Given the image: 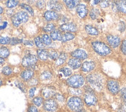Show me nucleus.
Returning <instances> with one entry per match:
<instances>
[{
  "label": "nucleus",
  "mask_w": 126,
  "mask_h": 112,
  "mask_svg": "<svg viewBox=\"0 0 126 112\" xmlns=\"http://www.w3.org/2000/svg\"><path fill=\"white\" fill-rule=\"evenodd\" d=\"M36 89L37 87L33 86V87H31L29 90V97L30 98H33L34 96H35V94H36Z\"/></svg>",
  "instance_id": "obj_46"
},
{
  "label": "nucleus",
  "mask_w": 126,
  "mask_h": 112,
  "mask_svg": "<svg viewBox=\"0 0 126 112\" xmlns=\"http://www.w3.org/2000/svg\"><path fill=\"white\" fill-rule=\"evenodd\" d=\"M29 18L30 16L28 13L25 12V11H19L11 17V21H12V24L14 27H19L22 23L28 22Z\"/></svg>",
  "instance_id": "obj_6"
},
{
  "label": "nucleus",
  "mask_w": 126,
  "mask_h": 112,
  "mask_svg": "<svg viewBox=\"0 0 126 112\" xmlns=\"http://www.w3.org/2000/svg\"><path fill=\"white\" fill-rule=\"evenodd\" d=\"M80 3V0H71L70 2L67 5V9L69 10H72L74 9H76V7Z\"/></svg>",
  "instance_id": "obj_37"
},
{
  "label": "nucleus",
  "mask_w": 126,
  "mask_h": 112,
  "mask_svg": "<svg viewBox=\"0 0 126 112\" xmlns=\"http://www.w3.org/2000/svg\"><path fill=\"white\" fill-rule=\"evenodd\" d=\"M10 40L11 38L9 37L0 36V44L1 45H9V44L10 45Z\"/></svg>",
  "instance_id": "obj_44"
},
{
  "label": "nucleus",
  "mask_w": 126,
  "mask_h": 112,
  "mask_svg": "<svg viewBox=\"0 0 126 112\" xmlns=\"http://www.w3.org/2000/svg\"><path fill=\"white\" fill-rule=\"evenodd\" d=\"M3 84V82H2V80H0V86H2Z\"/></svg>",
  "instance_id": "obj_59"
},
{
  "label": "nucleus",
  "mask_w": 126,
  "mask_h": 112,
  "mask_svg": "<svg viewBox=\"0 0 126 112\" xmlns=\"http://www.w3.org/2000/svg\"><path fill=\"white\" fill-rule=\"evenodd\" d=\"M84 30L87 34H88L91 36H98L100 35V32L98 29L91 24H87L84 26Z\"/></svg>",
  "instance_id": "obj_20"
},
{
  "label": "nucleus",
  "mask_w": 126,
  "mask_h": 112,
  "mask_svg": "<svg viewBox=\"0 0 126 112\" xmlns=\"http://www.w3.org/2000/svg\"><path fill=\"white\" fill-rule=\"evenodd\" d=\"M82 98L87 108L94 107L98 103V97L96 92H84Z\"/></svg>",
  "instance_id": "obj_7"
},
{
  "label": "nucleus",
  "mask_w": 126,
  "mask_h": 112,
  "mask_svg": "<svg viewBox=\"0 0 126 112\" xmlns=\"http://www.w3.org/2000/svg\"><path fill=\"white\" fill-rule=\"evenodd\" d=\"M76 13L77 16L80 19H85L89 14V10L87 8V5L86 3L80 2L78 6L76 7Z\"/></svg>",
  "instance_id": "obj_13"
},
{
  "label": "nucleus",
  "mask_w": 126,
  "mask_h": 112,
  "mask_svg": "<svg viewBox=\"0 0 126 112\" xmlns=\"http://www.w3.org/2000/svg\"><path fill=\"white\" fill-rule=\"evenodd\" d=\"M34 75H35V72L33 70H31V69H26L24 70H23L21 72L20 74V78L23 81H26V82H28L30 81L31 79L34 77Z\"/></svg>",
  "instance_id": "obj_18"
},
{
  "label": "nucleus",
  "mask_w": 126,
  "mask_h": 112,
  "mask_svg": "<svg viewBox=\"0 0 126 112\" xmlns=\"http://www.w3.org/2000/svg\"><path fill=\"white\" fill-rule=\"evenodd\" d=\"M24 45H26V46H33V42L31 41V40H26L24 42Z\"/></svg>",
  "instance_id": "obj_53"
},
{
  "label": "nucleus",
  "mask_w": 126,
  "mask_h": 112,
  "mask_svg": "<svg viewBox=\"0 0 126 112\" xmlns=\"http://www.w3.org/2000/svg\"><path fill=\"white\" fill-rule=\"evenodd\" d=\"M70 1H71V0H62V2L64 4L65 6H67V5L70 2Z\"/></svg>",
  "instance_id": "obj_55"
},
{
  "label": "nucleus",
  "mask_w": 126,
  "mask_h": 112,
  "mask_svg": "<svg viewBox=\"0 0 126 112\" xmlns=\"http://www.w3.org/2000/svg\"><path fill=\"white\" fill-rule=\"evenodd\" d=\"M41 38H42L43 43L45 46H50L52 44V39H51L50 36H49L48 34H47V33L42 35Z\"/></svg>",
  "instance_id": "obj_35"
},
{
  "label": "nucleus",
  "mask_w": 126,
  "mask_h": 112,
  "mask_svg": "<svg viewBox=\"0 0 126 112\" xmlns=\"http://www.w3.org/2000/svg\"><path fill=\"white\" fill-rule=\"evenodd\" d=\"M36 53H37L38 59L42 61H46L49 58V51L47 49H44V48L38 49L36 51Z\"/></svg>",
  "instance_id": "obj_24"
},
{
  "label": "nucleus",
  "mask_w": 126,
  "mask_h": 112,
  "mask_svg": "<svg viewBox=\"0 0 126 112\" xmlns=\"http://www.w3.org/2000/svg\"><path fill=\"white\" fill-rule=\"evenodd\" d=\"M118 94H119L120 98L122 100V101L124 103H126V86L121 87V90H120Z\"/></svg>",
  "instance_id": "obj_39"
},
{
  "label": "nucleus",
  "mask_w": 126,
  "mask_h": 112,
  "mask_svg": "<svg viewBox=\"0 0 126 112\" xmlns=\"http://www.w3.org/2000/svg\"><path fill=\"white\" fill-rule=\"evenodd\" d=\"M59 30L62 32H77L78 30V26L74 22H68L66 23L61 24L59 26Z\"/></svg>",
  "instance_id": "obj_14"
},
{
  "label": "nucleus",
  "mask_w": 126,
  "mask_h": 112,
  "mask_svg": "<svg viewBox=\"0 0 126 112\" xmlns=\"http://www.w3.org/2000/svg\"><path fill=\"white\" fill-rule=\"evenodd\" d=\"M38 61V57L37 56H35L33 54H26L24 56L23 60H22V66L26 67V68L33 70V68L36 67V64H37Z\"/></svg>",
  "instance_id": "obj_9"
},
{
  "label": "nucleus",
  "mask_w": 126,
  "mask_h": 112,
  "mask_svg": "<svg viewBox=\"0 0 126 112\" xmlns=\"http://www.w3.org/2000/svg\"><path fill=\"white\" fill-rule=\"evenodd\" d=\"M59 73L60 74H61L63 75V77L68 78L69 77H70L74 74V70L71 68H70L69 66H62L61 68H60Z\"/></svg>",
  "instance_id": "obj_27"
},
{
  "label": "nucleus",
  "mask_w": 126,
  "mask_h": 112,
  "mask_svg": "<svg viewBox=\"0 0 126 112\" xmlns=\"http://www.w3.org/2000/svg\"><path fill=\"white\" fill-rule=\"evenodd\" d=\"M23 40H19L18 38H11V40H10V45H16V44H19L23 43Z\"/></svg>",
  "instance_id": "obj_47"
},
{
  "label": "nucleus",
  "mask_w": 126,
  "mask_h": 112,
  "mask_svg": "<svg viewBox=\"0 0 126 112\" xmlns=\"http://www.w3.org/2000/svg\"><path fill=\"white\" fill-rule=\"evenodd\" d=\"M43 18L47 22L57 21L60 19V14L53 10H47L43 13Z\"/></svg>",
  "instance_id": "obj_16"
},
{
  "label": "nucleus",
  "mask_w": 126,
  "mask_h": 112,
  "mask_svg": "<svg viewBox=\"0 0 126 112\" xmlns=\"http://www.w3.org/2000/svg\"><path fill=\"white\" fill-rule=\"evenodd\" d=\"M82 61L77 59V58H74V57H70L68 59L67 62V66H69L70 68H71L73 70H80L81 65H82Z\"/></svg>",
  "instance_id": "obj_17"
},
{
  "label": "nucleus",
  "mask_w": 126,
  "mask_h": 112,
  "mask_svg": "<svg viewBox=\"0 0 126 112\" xmlns=\"http://www.w3.org/2000/svg\"><path fill=\"white\" fill-rule=\"evenodd\" d=\"M56 91L53 87H46L42 90V97L44 99H49V98H53V96L56 94Z\"/></svg>",
  "instance_id": "obj_19"
},
{
  "label": "nucleus",
  "mask_w": 126,
  "mask_h": 112,
  "mask_svg": "<svg viewBox=\"0 0 126 112\" xmlns=\"http://www.w3.org/2000/svg\"><path fill=\"white\" fill-rule=\"evenodd\" d=\"M119 48H120V52H121L124 56H126V38L122 40Z\"/></svg>",
  "instance_id": "obj_43"
},
{
  "label": "nucleus",
  "mask_w": 126,
  "mask_h": 112,
  "mask_svg": "<svg viewBox=\"0 0 126 112\" xmlns=\"http://www.w3.org/2000/svg\"><path fill=\"white\" fill-rule=\"evenodd\" d=\"M92 50L101 57H108L113 54V49L104 41L94 40L91 43Z\"/></svg>",
  "instance_id": "obj_2"
},
{
  "label": "nucleus",
  "mask_w": 126,
  "mask_h": 112,
  "mask_svg": "<svg viewBox=\"0 0 126 112\" xmlns=\"http://www.w3.org/2000/svg\"><path fill=\"white\" fill-rule=\"evenodd\" d=\"M27 112H40V111H39V110H38L36 106H35L34 104H30L28 107Z\"/></svg>",
  "instance_id": "obj_48"
},
{
  "label": "nucleus",
  "mask_w": 126,
  "mask_h": 112,
  "mask_svg": "<svg viewBox=\"0 0 126 112\" xmlns=\"http://www.w3.org/2000/svg\"><path fill=\"white\" fill-rule=\"evenodd\" d=\"M118 30L121 32H123L126 30V23L125 22H123V21L120 22V24L118 26Z\"/></svg>",
  "instance_id": "obj_50"
},
{
  "label": "nucleus",
  "mask_w": 126,
  "mask_h": 112,
  "mask_svg": "<svg viewBox=\"0 0 126 112\" xmlns=\"http://www.w3.org/2000/svg\"><path fill=\"white\" fill-rule=\"evenodd\" d=\"M65 83L68 87L83 88L87 83L86 78L82 73L73 74L70 77L65 80Z\"/></svg>",
  "instance_id": "obj_4"
},
{
  "label": "nucleus",
  "mask_w": 126,
  "mask_h": 112,
  "mask_svg": "<svg viewBox=\"0 0 126 112\" xmlns=\"http://www.w3.org/2000/svg\"><path fill=\"white\" fill-rule=\"evenodd\" d=\"M5 64V59L0 57V64Z\"/></svg>",
  "instance_id": "obj_56"
},
{
  "label": "nucleus",
  "mask_w": 126,
  "mask_h": 112,
  "mask_svg": "<svg viewBox=\"0 0 126 112\" xmlns=\"http://www.w3.org/2000/svg\"><path fill=\"white\" fill-rule=\"evenodd\" d=\"M32 104H34L36 107H41V106L43 104V102H44V98L41 96H37V97H34L32 100Z\"/></svg>",
  "instance_id": "obj_31"
},
{
  "label": "nucleus",
  "mask_w": 126,
  "mask_h": 112,
  "mask_svg": "<svg viewBox=\"0 0 126 112\" xmlns=\"http://www.w3.org/2000/svg\"><path fill=\"white\" fill-rule=\"evenodd\" d=\"M45 5H46V2H45L44 0H38V1L36 2V6L39 9H44Z\"/></svg>",
  "instance_id": "obj_45"
},
{
  "label": "nucleus",
  "mask_w": 126,
  "mask_h": 112,
  "mask_svg": "<svg viewBox=\"0 0 126 112\" xmlns=\"http://www.w3.org/2000/svg\"><path fill=\"white\" fill-rule=\"evenodd\" d=\"M56 27H57V26L55 23H53V22H48L47 24H46L44 26H43V32H45L47 33L51 32L53 30H56Z\"/></svg>",
  "instance_id": "obj_30"
},
{
  "label": "nucleus",
  "mask_w": 126,
  "mask_h": 112,
  "mask_svg": "<svg viewBox=\"0 0 126 112\" xmlns=\"http://www.w3.org/2000/svg\"><path fill=\"white\" fill-rule=\"evenodd\" d=\"M86 82L90 85L95 91L101 92L105 88V83L107 78L102 73L99 71H94L85 76Z\"/></svg>",
  "instance_id": "obj_1"
},
{
  "label": "nucleus",
  "mask_w": 126,
  "mask_h": 112,
  "mask_svg": "<svg viewBox=\"0 0 126 112\" xmlns=\"http://www.w3.org/2000/svg\"><path fill=\"white\" fill-rule=\"evenodd\" d=\"M97 63L95 60H86L83 61L81 67H80V73L82 74H91L92 72H94L97 70Z\"/></svg>",
  "instance_id": "obj_8"
},
{
  "label": "nucleus",
  "mask_w": 126,
  "mask_h": 112,
  "mask_svg": "<svg viewBox=\"0 0 126 112\" xmlns=\"http://www.w3.org/2000/svg\"><path fill=\"white\" fill-rule=\"evenodd\" d=\"M111 0H101L98 5L101 9H107L111 6Z\"/></svg>",
  "instance_id": "obj_42"
},
{
  "label": "nucleus",
  "mask_w": 126,
  "mask_h": 112,
  "mask_svg": "<svg viewBox=\"0 0 126 112\" xmlns=\"http://www.w3.org/2000/svg\"><path fill=\"white\" fill-rule=\"evenodd\" d=\"M83 1L85 2V3H88V2H90L91 0H83Z\"/></svg>",
  "instance_id": "obj_58"
},
{
  "label": "nucleus",
  "mask_w": 126,
  "mask_h": 112,
  "mask_svg": "<svg viewBox=\"0 0 126 112\" xmlns=\"http://www.w3.org/2000/svg\"><path fill=\"white\" fill-rule=\"evenodd\" d=\"M83 112H91V111H87V110H84Z\"/></svg>",
  "instance_id": "obj_61"
},
{
  "label": "nucleus",
  "mask_w": 126,
  "mask_h": 112,
  "mask_svg": "<svg viewBox=\"0 0 126 112\" xmlns=\"http://www.w3.org/2000/svg\"><path fill=\"white\" fill-rule=\"evenodd\" d=\"M0 80H1V77H0Z\"/></svg>",
  "instance_id": "obj_62"
},
{
  "label": "nucleus",
  "mask_w": 126,
  "mask_h": 112,
  "mask_svg": "<svg viewBox=\"0 0 126 112\" xmlns=\"http://www.w3.org/2000/svg\"><path fill=\"white\" fill-rule=\"evenodd\" d=\"M50 37L53 41H62L63 32L60 30H55L50 32Z\"/></svg>",
  "instance_id": "obj_28"
},
{
  "label": "nucleus",
  "mask_w": 126,
  "mask_h": 112,
  "mask_svg": "<svg viewBox=\"0 0 126 112\" xmlns=\"http://www.w3.org/2000/svg\"><path fill=\"white\" fill-rule=\"evenodd\" d=\"M59 20L61 21L62 23H66V22H68L70 21V19L66 16H63V15H60V19Z\"/></svg>",
  "instance_id": "obj_51"
},
{
  "label": "nucleus",
  "mask_w": 126,
  "mask_h": 112,
  "mask_svg": "<svg viewBox=\"0 0 126 112\" xmlns=\"http://www.w3.org/2000/svg\"><path fill=\"white\" fill-rule=\"evenodd\" d=\"M19 6L22 9H23L24 10H26V12L30 13L31 16H33L34 15V10L32 9V8L30 6V5H27V4H25V3H22V4L19 5Z\"/></svg>",
  "instance_id": "obj_36"
},
{
  "label": "nucleus",
  "mask_w": 126,
  "mask_h": 112,
  "mask_svg": "<svg viewBox=\"0 0 126 112\" xmlns=\"http://www.w3.org/2000/svg\"><path fill=\"white\" fill-rule=\"evenodd\" d=\"M43 108L46 112H57L59 104L54 98H49L44 100Z\"/></svg>",
  "instance_id": "obj_11"
},
{
  "label": "nucleus",
  "mask_w": 126,
  "mask_h": 112,
  "mask_svg": "<svg viewBox=\"0 0 126 112\" xmlns=\"http://www.w3.org/2000/svg\"><path fill=\"white\" fill-rule=\"evenodd\" d=\"M53 79V73L49 70H44L43 71L41 74H40V80L43 82H50Z\"/></svg>",
  "instance_id": "obj_22"
},
{
  "label": "nucleus",
  "mask_w": 126,
  "mask_h": 112,
  "mask_svg": "<svg viewBox=\"0 0 126 112\" xmlns=\"http://www.w3.org/2000/svg\"><path fill=\"white\" fill-rule=\"evenodd\" d=\"M68 94H70V96H78L82 97L84 94V90L82 88H73V87H68L67 89Z\"/></svg>",
  "instance_id": "obj_26"
},
{
  "label": "nucleus",
  "mask_w": 126,
  "mask_h": 112,
  "mask_svg": "<svg viewBox=\"0 0 126 112\" xmlns=\"http://www.w3.org/2000/svg\"><path fill=\"white\" fill-rule=\"evenodd\" d=\"M47 6L49 7L50 10H53L57 13L61 12L63 9V4L58 0H50L47 3Z\"/></svg>",
  "instance_id": "obj_15"
},
{
  "label": "nucleus",
  "mask_w": 126,
  "mask_h": 112,
  "mask_svg": "<svg viewBox=\"0 0 126 112\" xmlns=\"http://www.w3.org/2000/svg\"><path fill=\"white\" fill-rule=\"evenodd\" d=\"M117 5L118 13L125 16L126 15V0H114Z\"/></svg>",
  "instance_id": "obj_23"
},
{
  "label": "nucleus",
  "mask_w": 126,
  "mask_h": 112,
  "mask_svg": "<svg viewBox=\"0 0 126 112\" xmlns=\"http://www.w3.org/2000/svg\"><path fill=\"white\" fill-rule=\"evenodd\" d=\"M10 54V51L9 48L5 47H0V57L3 59H6L9 57V56Z\"/></svg>",
  "instance_id": "obj_32"
},
{
  "label": "nucleus",
  "mask_w": 126,
  "mask_h": 112,
  "mask_svg": "<svg viewBox=\"0 0 126 112\" xmlns=\"http://www.w3.org/2000/svg\"><path fill=\"white\" fill-rule=\"evenodd\" d=\"M105 88L110 94L116 96V95H118L120 90H121V85L118 80L114 79V78H108L105 83Z\"/></svg>",
  "instance_id": "obj_5"
},
{
  "label": "nucleus",
  "mask_w": 126,
  "mask_h": 112,
  "mask_svg": "<svg viewBox=\"0 0 126 112\" xmlns=\"http://www.w3.org/2000/svg\"><path fill=\"white\" fill-rule=\"evenodd\" d=\"M101 15V11L99 8H97V7H92L91 9V10L89 11V18L91 20H96L98 19V17L100 16Z\"/></svg>",
  "instance_id": "obj_25"
},
{
  "label": "nucleus",
  "mask_w": 126,
  "mask_h": 112,
  "mask_svg": "<svg viewBox=\"0 0 126 112\" xmlns=\"http://www.w3.org/2000/svg\"><path fill=\"white\" fill-rule=\"evenodd\" d=\"M69 59V54L66 52H61L59 54L58 58L55 60V64L57 66H62L67 62Z\"/></svg>",
  "instance_id": "obj_21"
},
{
  "label": "nucleus",
  "mask_w": 126,
  "mask_h": 112,
  "mask_svg": "<svg viewBox=\"0 0 126 112\" xmlns=\"http://www.w3.org/2000/svg\"><path fill=\"white\" fill-rule=\"evenodd\" d=\"M0 1H2V0H0Z\"/></svg>",
  "instance_id": "obj_63"
},
{
  "label": "nucleus",
  "mask_w": 126,
  "mask_h": 112,
  "mask_svg": "<svg viewBox=\"0 0 126 112\" xmlns=\"http://www.w3.org/2000/svg\"><path fill=\"white\" fill-rule=\"evenodd\" d=\"M19 5V0H7L5 2V5L8 9H14Z\"/></svg>",
  "instance_id": "obj_34"
},
{
  "label": "nucleus",
  "mask_w": 126,
  "mask_h": 112,
  "mask_svg": "<svg viewBox=\"0 0 126 112\" xmlns=\"http://www.w3.org/2000/svg\"><path fill=\"white\" fill-rule=\"evenodd\" d=\"M105 40L106 43L108 46H110L113 49L120 47V45H121L122 41L121 37L114 34H107L105 36Z\"/></svg>",
  "instance_id": "obj_10"
},
{
  "label": "nucleus",
  "mask_w": 126,
  "mask_h": 112,
  "mask_svg": "<svg viewBox=\"0 0 126 112\" xmlns=\"http://www.w3.org/2000/svg\"><path fill=\"white\" fill-rule=\"evenodd\" d=\"M2 21V16H0V22H1Z\"/></svg>",
  "instance_id": "obj_60"
},
{
  "label": "nucleus",
  "mask_w": 126,
  "mask_h": 112,
  "mask_svg": "<svg viewBox=\"0 0 126 112\" xmlns=\"http://www.w3.org/2000/svg\"><path fill=\"white\" fill-rule=\"evenodd\" d=\"M2 74L5 76H11L13 74V69L9 66H5L2 69Z\"/></svg>",
  "instance_id": "obj_41"
},
{
  "label": "nucleus",
  "mask_w": 126,
  "mask_h": 112,
  "mask_svg": "<svg viewBox=\"0 0 126 112\" xmlns=\"http://www.w3.org/2000/svg\"><path fill=\"white\" fill-rule=\"evenodd\" d=\"M3 13H4V9L2 6H0V16H1Z\"/></svg>",
  "instance_id": "obj_57"
},
{
  "label": "nucleus",
  "mask_w": 126,
  "mask_h": 112,
  "mask_svg": "<svg viewBox=\"0 0 126 112\" xmlns=\"http://www.w3.org/2000/svg\"><path fill=\"white\" fill-rule=\"evenodd\" d=\"M17 87H18L23 92L26 93V86L24 85V83H23V82H20V81L18 82V83H17Z\"/></svg>",
  "instance_id": "obj_52"
},
{
  "label": "nucleus",
  "mask_w": 126,
  "mask_h": 112,
  "mask_svg": "<svg viewBox=\"0 0 126 112\" xmlns=\"http://www.w3.org/2000/svg\"><path fill=\"white\" fill-rule=\"evenodd\" d=\"M101 0H93V4H94V5H99V3L101 2Z\"/></svg>",
  "instance_id": "obj_54"
},
{
  "label": "nucleus",
  "mask_w": 126,
  "mask_h": 112,
  "mask_svg": "<svg viewBox=\"0 0 126 112\" xmlns=\"http://www.w3.org/2000/svg\"><path fill=\"white\" fill-rule=\"evenodd\" d=\"M70 57L77 58L81 61H84L89 58V54L84 49L82 48H78L73 50L72 52H70L69 53Z\"/></svg>",
  "instance_id": "obj_12"
},
{
  "label": "nucleus",
  "mask_w": 126,
  "mask_h": 112,
  "mask_svg": "<svg viewBox=\"0 0 126 112\" xmlns=\"http://www.w3.org/2000/svg\"><path fill=\"white\" fill-rule=\"evenodd\" d=\"M34 43L36 46V47H38L39 49H43V48L45 47V45L43 44L42 38L40 36H36L34 39Z\"/></svg>",
  "instance_id": "obj_40"
},
{
  "label": "nucleus",
  "mask_w": 126,
  "mask_h": 112,
  "mask_svg": "<svg viewBox=\"0 0 126 112\" xmlns=\"http://www.w3.org/2000/svg\"><path fill=\"white\" fill-rule=\"evenodd\" d=\"M58 102V104H65L66 103V98H65V96L61 94V93H56L55 95L53 96V97Z\"/></svg>",
  "instance_id": "obj_33"
},
{
  "label": "nucleus",
  "mask_w": 126,
  "mask_h": 112,
  "mask_svg": "<svg viewBox=\"0 0 126 112\" xmlns=\"http://www.w3.org/2000/svg\"><path fill=\"white\" fill-rule=\"evenodd\" d=\"M66 106L71 112H83L86 110L82 97L70 96L67 99Z\"/></svg>",
  "instance_id": "obj_3"
},
{
  "label": "nucleus",
  "mask_w": 126,
  "mask_h": 112,
  "mask_svg": "<svg viewBox=\"0 0 126 112\" xmlns=\"http://www.w3.org/2000/svg\"><path fill=\"white\" fill-rule=\"evenodd\" d=\"M117 112H126V103L122 102V104L119 105Z\"/></svg>",
  "instance_id": "obj_49"
},
{
  "label": "nucleus",
  "mask_w": 126,
  "mask_h": 112,
  "mask_svg": "<svg viewBox=\"0 0 126 112\" xmlns=\"http://www.w3.org/2000/svg\"><path fill=\"white\" fill-rule=\"evenodd\" d=\"M75 37H76V35L74 32H63V37H62V42L67 43V42L71 41L74 40Z\"/></svg>",
  "instance_id": "obj_29"
},
{
  "label": "nucleus",
  "mask_w": 126,
  "mask_h": 112,
  "mask_svg": "<svg viewBox=\"0 0 126 112\" xmlns=\"http://www.w3.org/2000/svg\"><path fill=\"white\" fill-rule=\"evenodd\" d=\"M48 51H49V58H50V60L55 61L58 58L60 53L57 51V50L50 49V50H48Z\"/></svg>",
  "instance_id": "obj_38"
}]
</instances>
